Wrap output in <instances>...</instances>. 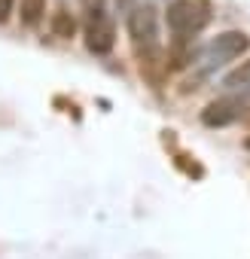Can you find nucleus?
<instances>
[{"instance_id": "obj_5", "label": "nucleus", "mask_w": 250, "mask_h": 259, "mask_svg": "<svg viewBox=\"0 0 250 259\" xmlns=\"http://www.w3.org/2000/svg\"><path fill=\"white\" fill-rule=\"evenodd\" d=\"M129 37L135 40V46H153L159 43V19L153 7H135L129 13Z\"/></svg>"}, {"instance_id": "obj_12", "label": "nucleus", "mask_w": 250, "mask_h": 259, "mask_svg": "<svg viewBox=\"0 0 250 259\" xmlns=\"http://www.w3.org/2000/svg\"><path fill=\"white\" fill-rule=\"evenodd\" d=\"M132 4H135V0H116V7H119V10H129Z\"/></svg>"}, {"instance_id": "obj_10", "label": "nucleus", "mask_w": 250, "mask_h": 259, "mask_svg": "<svg viewBox=\"0 0 250 259\" xmlns=\"http://www.w3.org/2000/svg\"><path fill=\"white\" fill-rule=\"evenodd\" d=\"M13 13V0H0V22H7Z\"/></svg>"}, {"instance_id": "obj_6", "label": "nucleus", "mask_w": 250, "mask_h": 259, "mask_svg": "<svg viewBox=\"0 0 250 259\" xmlns=\"http://www.w3.org/2000/svg\"><path fill=\"white\" fill-rule=\"evenodd\" d=\"M138 67H141V76L153 85H162L165 76L171 73L168 70V55L159 43L153 46H138Z\"/></svg>"}, {"instance_id": "obj_2", "label": "nucleus", "mask_w": 250, "mask_h": 259, "mask_svg": "<svg viewBox=\"0 0 250 259\" xmlns=\"http://www.w3.org/2000/svg\"><path fill=\"white\" fill-rule=\"evenodd\" d=\"M247 49H250V37L244 31H223V34H217L211 40V46L204 49V55H207L211 67H220V64H229V61L241 58Z\"/></svg>"}, {"instance_id": "obj_3", "label": "nucleus", "mask_w": 250, "mask_h": 259, "mask_svg": "<svg viewBox=\"0 0 250 259\" xmlns=\"http://www.w3.org/2000/svg\"><path fill=\"white\" fill-rule=\"evenodd\" d=\"M86 46L95 55H107L116 46V25H113V19L104 10L89 13V22H86Z\"/></svg>"}, {"instance_id": "obj_4", "label": "nucleus", "mask_w": 250, "mask_h": 259, "mask_svg": "<svg viewBox=\"0 0 250 259\" xmlns=\"http://www.w3.org/2000/svg\"><path fill=\"white\" fill-rule=\"evenodd\" d=\"M247 110V101L238 98V95H223L217 101H211L204 110H201V122L207 128H223V125H232L235 119H241V113Z\"/></svg>"}, {"instance_id": "obj_8", "label": "nucleus", "mask_w": 250, "mask_h": 259, "mask_svg": "<svg viewBox=\"0 0 250 259\" xmlns=\"http://www.w3.org/2000/svg\"><path fill=\"white\" fill-rule=\"evenodd\" d=\"M223 85L232 89V92H238V89H250V58L241 61L235 70H229V73L223 76Z\"/></svg>"}, {"instance_id": "obj_9", "label": "nucleus", "mask_w": 250, "mask_h": 259, "mask_svg": "<svg viewBox=\"0 0 250 259\" xmlns=\"http://www.w3.org/2000/svg\"><path fill=\"white\" fill-rule=\"evenodd\" d=\"M46 16V0H22V25L37 28Z\"/></svg>"}, {"instance_id": "obj_7", "label": "nucleus", "mask_w": 250, "mask_h": 259, "mask_svg": "<svg viewBox=\"0 0 250 259\" xmlns=\"http://www.w3.org/2000/svg\"><path fill=\"white\" fill-rule=\"evenodd\" d=\"M49 28H52V34H55V37H61V40H70V37L76 34V19H73L67 10H58V13L52 16Z\"/></svg>"}, {"instance_id": "obj_11", "label": "nucleus", "mask_w": 250, "mask_h": 259, "mask_svg": "<svg viewBox=\"0 0 250 259\" xmlns=\"http://www.w3.org/2000/svg\"><path fill=\"white\" fill-rule=\"evenodd\" d=\"M79 4H82L89 13H95V10H101V4H104V0H79Z\"/></svg>"}, {"instance_id": "obj_1", "label": "nucleus", "mask_w": 250, "mask_h": 259, "mask_svg": "<svg viewBox=\"0 0 250 259\" xmlns=\"http://www.w3.org/2000/svg\"><path fill=\"white\" fill-rule=\"evenodd\" d=\"M214 19V10H211V0H171L168 4V13H165V22L171 28L174 37H195L198 31H204Z\"/></svg>"}]
</instances>
